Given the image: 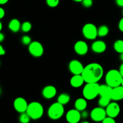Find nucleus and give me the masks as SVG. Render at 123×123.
<instances>
[{"label":"nucleus","mask_w":123,"mask_h":123,"mask_svg":"<svg viewBox=\"0 0 123 123\" xmlns=\"http://www.w3.org/2000/svg\"><path fill=\"white\" fill-rule=\"evenodd\" d=\"M74 50L78 55L83 56L87 54L88 51V46L84 41L79 40L74 44Z\"/></svg>","instance_id":"obj_13"},{"label":"nucleus","mask_w":123,"mask_h":123,"mask_svg":"<svg viewBox=\"0 0 123 123\" xmlns=\"http://www.w3.org/2000/svg\"><path fill=\"white\" fill-rule=\"evenodd\" d=\"M81 2L82 6L85 8H90L92 6V4H93L92 0H83Z\"/></svg>","instance_id":"obj_28"},{"label":"nucleus","mask_w":123,"mask_h":123,"mask_svg":"<svg viewBox=\"0 0 123 123\" xmlns=\"http://www.w3.org/2000/svg\"><path fill=\"white\" fill-rule=\"evenodd\" d=\"M84 66L80 61L78 60H73L68 64V69L73 74H82Z\"/></svg>","instance_id":"obj_10"},{"label":"nucleus","mask_w":123,"mask_h":123,"mask_svg":"<svg viewBox=\"0 0 123 123\" xmlns=\"http://www.w3.org/2000/svg\"><path fill=\"white\" fill-rule=\"evenodd\" d=\"M100 85L98 83H86L82 90V94L88 100H92L99 96Z\"/></svg>","instance_id":"obj_3"},{"label":"nucleus","mask_w":123,"mask_h":123,"mask_svg":"<svg viewBox=\"0 0 123 123\" xmlns=\"http://www.w3.org/2000/svg\"><path fill=\"white\" fill-rule=\"evenodd\" d=\"M81 117L83 119L87 118L89 117L88 112L86 111H85V110L82 111L81 112Z\"/></svg>","instance_id":"obj_30"},{"label":"nucleus","mask_w":123,"mask_h":123,"mask_svg":"<svg viewBox=\"0 0 123 123\" xmlns=\"http://www.w3.org/2000/svg\"><path fill=\"white\" fill-rule=\"evenodd\" d=\"M109 28L106 25H101L98 28V36L100 37H104L109 33Z\"/></svg>","instance_id":"obj_22"},{"label":"nucleus","mask_w":123,"mask_h":123,"mask_svg":"<svg viewBox=\"0 0 123 123\" xmlns=\"http://www.w3.org/2000/svg\"><path fill=\"white\" fill-rule=\"evenodd\" d=\"M6 54V50L3 48L2 45H0V55H4Z\"/></svg>","instance_id":"obj_34"},{"label":"nucleus","mask_w":123,"mask_h":123,"mask_svg":"<svg viewBox=\"0 0 123 123\" xmlns=\"http://www.w3.org/2000/svg\"><path fill=\"white\" fill-rule=\"evenodd\" d=\"M32 28V25L28 21H25L21 25V30L24 32H28L31 31Z\"/></svg>","instance_id":"obj_25"},{"label":"nucleus","mask_w":123,"mask_h":123,"mask_svg":"<svg viewBox=\"0 0 123 123\" xmlns=\"http://www.w3.org/2000/svg\"><path fill=\"white\" fill-rule=\"evenodd\" d=\"M2 29V24L1 22H0V31H1Z\"/></svg>","instance_id":"obj_39"},{"label":"nucleus","mask_w":123,"mask_h":123,"mask_svg":"<svg viewBox=\"0 0 123 123\" xmlns=\"http://www.w3.org/2000/svg\"><path fill=\"white\" fill-rule=\"evenodd\" d=\"M66 118L69 123H78L82 118L81 112L75 108L70 109L66 114Z\"/></svg>","instance_id":"obj_12"},{"label":"nucleus","mask_w":123,"mask_h":123,"mask_svg":"<svg viewBox=\"0 0 123 123\" xmlns=\"http://www.w3.org/2000/svg\"><path fill=\"white\" fill-rule=\"evenodd\" d=\"M90 117L95 122H102L107 117L106 109L103 107L98 106L92 109L90 114Z\"/></svg>","instance_id":"obj_7"},{"label":"nucleus","mask_w":123,"mask_h":123,"mask_svg":"<svg viewBox=\"0 0 123 123\" xmlns=\"http://www.w3.org/2000/svg\"><path fill=\"white\" fill-rule=\"evenodd\" d=\"M107 45L103 40H96L91 44V49L96 54H102L106 50Z\"/></svg>","instance_id":"obj_16"},{"label":"nucleus","mask_w":123,"mask_h":123,"mask_svg":"<svg viewBox=\"0 0 123 123\" xmlns=\"http://www.w3.org/2000/svg\"></svg>","instance_id":"obj_42"},{"label":"nucleus","mask_w":123,"mask_h":123,"mask_svg":"<svg viewBox=\"0 0 123 123\" xmlns=\"http://www.w3.org/2000/svg\"><path fill=\"white\" fill-rule=\"evenodd\" d=\"M104 74L102 65L96 62L88 64L84 67L82 75L85 83H98Z\"/></svg>","instance_id":"obj_1"},{"label":"nucleus","mask_w":123,"mask_h":123,"mask_svg":"<svg viewBox=\"0 0 123 123\" xmlns=\"http://www.w3.org/2000/svg\"><path fill=\"white\" fill-rule=\"evenodd\" d=\"M107 116L115 118L120 114L121 111V108L118 103L115 101L111 102L106 108Z\"/></svg>","instance_id":"obj_9"},{"label":"nucleus","mask_w":123,"mask_h":123,"mask_svg":"<svg viewBox=\"0 0 123 123\" xmlns=\"http://www.w3.org/2000/svg\"><path fill=\"white\" fill-rule=\"evenodd\" d=\"M118 28L121 32H123V18L120 19L118 23Z\"/></svg>","instance_id":"obj_31"},{"label":"nucleus","mask_w":123,"mask_h":123,"mask_svg":"<svg viewBox=\"0 0 123 123\" xmlns=\"http://www.w3.org/2000/svg\"><path fill=\"white\" fill-rule=\"evenodd\" d=\"M85 82L82 74H73L70 80V85L73 88H79Z\"/></svg>","instance_id":"obj_18"},{"label":"nucleus","mask_w":123,"mask_h":123,"mask_svg":"<svg viewBox=\"0 0 123 123\" xmlns=\"http://www.w3.org/2000/svg\"><path fill=\"white\" fill-rule=\"evenodd\" d=\"M28 51L32 56L38 58L43 55L44 48L40 42L34 41L28 45Z\"/></svg>","instance_id":"obj_8"},{"label":"nucleus","mask_w":123,"mask_h":123,"mask_svg":"<svg viewBox=\"0 0 123 123\" xmlns=\"http://www.w3.org/2000/svg\"><path fill=\"white\" fill-rule=\"evenodd\" d=\"M112 88L106 84L100 85L99 96L100 98L111 100V94Z\"/></svg>","instance_id":"obj_15"},{"label":"nucleus","mask_w":123,"mask_h":123,"mask_svg":"<svg viewBox=\"0 0 123 123\" xmlns=\"http://www.w3.org/2000/svg\"><path fill=\"white\" fill-rule=\"evenodd\" d=\"M21 25L20 21L18 19H13L8 23V27L9 30L13 32H18L21 30Z\"/></svg>","instance_id":"obj_20"},{"label":"nucleus","mask_w":123,"mask_h":123,"mask_svg":"<svg viewBox=\"0 0 123 123\" xmlns=\"http://www.w3.org/2000/svg\"><path fill=\"white\" fill-rule=\"evenodd\" d=\"M4 38L5 36L2 33V32H1V33H0V42H2V41L4 40Z\"/></svg>","instance_id":"obj_36"},{"label":"nucleus","mask_w":123,"mask_h":123,"mask_svg":"<svg viewBox=\"0 0 123 123\" xmlns=\"http://www.w3.org/2000/svg\"><path fill=\"white\" fill-rule=\"evenodd\" d=\"M112 100L118 102L123 99V86L119 85L116 87L112 88L111 94Z\"/></svg>","instance_id":"obj_17"},{"label":"nucleus","mask_w":123,"mask_h":123,"mask_svg":"<svg viewBox=\"0 0 123 123\" xmlns=\"http://www.w3.org/2000/svg\"><path fill=\"white\" fill-rule=\"evenodd\" d=\"M70 100V96L67 93H61L58 96L57 98V102L60 103L63 105H66L67 103H69Z\"/></svg>","instance_id":"obj_21"},{"label":"nucleus","mask_w":123,"mask_h":123,"mask_svg":"<svg viewBox=\"0 0 123 123\" xmlns=\"http://www.w3.org/2000/svg\"><path fill=\"white\" fill-rule=\"evenodd\" d=\"M64 108L63 105L58 102L52 103L49 107L48 110V115L52 120H57L61 118L64 114Z\"/></svg>","instance_id":"obj_5"},{"label":"nucleus","mask_w":123,"mask_h":123,"mask_svg":"<svg viewBox=\"0 0 123 123\" xmlns=\"http://www.w3.org/2000/svg\"><path fill=\"white\" fill-rule=\"evenodd\" d=\"M57 93L56 88L53 85H47L44 86L42 91V96L46 99H51L54 98Z\"/></svg>","instance_id":"obj_14"},{"label":"nucleus","mask_w":123,"mask_h":123,"mask_svg":"<svg viewBox=\"0 0 123 123\" xmlns=\"http://www.w3.org/2000/svg\"><path fill=\"white\" fill-rule=\"evenodd\" d=\"M31 119V117L26 112L21 113L19 117V120L21 123H28Z\"/></svg>","instance_id":"obj_24"},{"label":"nucleus","mask_w":123,"mask_h":123,"mask_svg":"<svg viewBox=\"0 0 123 123\" xmlns=\"http://www.w3.org/2000/svg\"><path fill=\"white\" fill-rule=\"evenodd\" d=\"M47 5L49 7L54 8L58 6V5L60 3V0H46Z\"/></svg>","instance_id":"obj_27"},{"label":"nucleus","mask_w":123,"mask_h":123,"mask_svg":"<svg viewBox=\"0 0 123 123\" xmlns=\"http://www.w3.org/2000/svg\"><path fill=\"white\" fill-rule=\"evenodd\" d=\"M119 71H120V73H121V75H122L123 77V62H122V64H121V66H120V68H119Z\"/></svg>","instance_id":"obj_35"},{"label":"nucleus","mask_w":123,"mask_h":123,"mask_svg":"<svg viewBox=\"0 0 123 123\" xmlns=\"http://www.w3.org/2000/svg\"><path fill=\"white\" fill-rule=\"evenodd\" d=\"M123 76L119 70L111 69L108 71L105 76L106 84L112 88L116 87L121 85Z\"/></svg>","instance_id":"obj_2"},{"label":"nucleus","mask_w":123,"mask_h":123,"mask_svg":"<svg viewBox=\"0 0 123 123\" xmlns=\"http://www.w3.org/2000/svg\"><path fill=\"white\" fill-rule=\"evenodd\" d=\"M121 85L123 86V80H122V82H121Z\"/></svg>","instance_id":"obj_41"},{"label":"nucleus","mask_w":123,"mask_h":123,"mask_svg":"<svg viewBox=\"0 0 123 123\" xmlns=\"http://www.w3.org/2000/svg\"><path fill=\"white\" fill-rule=\"evenodd\" d=\"M114 49L117 52L121 54L123 52V40L119 39L115 41L114 43Z\"/></svg>","instance_id":"obj_23"},{"label":"nucleus","mask_w":123,"mask_h":123,"mask_svg":"<svg viewBox=\"0 0 123 123\" xmlns=\"http://www.w3.org/2000/svg\"><path fill=\"white\" fill-rule=\"evenodd\" d=\"M5 16V10L2 7H0V18L2 19Z\"/></svg>","instance_id":"obj_32"},{"label":"nucleus","mask_w":123,"mask_h":123,"mask_svg":"<svg viewBox=\"0 0 123 123\" xmlns=\"http://www.w3.org/2000/svg\"><path fill=\"white\" fill-rule=\"evenodd\" d=\"M103 123H116V121L114 119V118L111 117L107 116L104 120L102 121Z\"/></svg>","instance_id":"obj_29"},{"label":"nucleus","mask_w":123,"mask_h":123,"mask_svg":"<svg viewBox=\"0 0 123 123\" xmlns=\"http://www.w3.org/2000/svg\"><path fill=\"white\" fill-rule=\"evenodd\" d=\"M21 42L24 45H29L32 42L31 38L29 36H23L21 38Z\"/></svg>","instance_id":"obj_26"},{"label":"nucleus","mask_w":123,"mask_h":123,"mask_svg":"<svg viewBox=\"0 0 123 123\" xmlns=\"http://www.w3.org/2000/svg\"><path fill=\"white\" fill-rule=\"evenodd\" d=\"M73 1H75V2H82L83 0H73Z\"/></svg>","instance_id":"obj_40"},{"label":"nucleus","mask_w":123,"mask_h":123,"mask_svg":"<svg viewBox=\"0 0 123 123\" xmlns=\"http://www.w3.org/2000/svg\"><path fill=\"white\" fill-rule=\"evenodd\" d=\"M82 32L84 37L90 40H95L98 36V28L94 24L91 23H88L84 25Z\"/></svg>","instance_id":"obj_6"},{"label":"nucleus","mask_w":123,"mask_h":123,"mask_svg":"<svg viewBox=\"0 0 123 123\" xmlns=\"http://www.w3.org/2000/svg\"><path fill=\"white\" fill-rule=\"evenodd\" d=\"M120 60H121V61H122V62H123V53H121V54H120Z\"/></svg>","instance_id":"obj_38"},{"label":"nucleus","mask_w":123,"mask_h":123,"mask_svg":"<svg viewBox=\"0 0 123 123\" xmlns=\"http://www.w3.org/2000/svg\"><path fill=\"white\" fill-rule=\"evenodd\" d=\"M116 4L119 7H123V0H115Z\"/></svg>","instance_id":"obj_33"},{"label":"nucleus","mask_w":123,"mask_h":123,"mask_svg":"<svg viewBox=\"0 0 123 123\" xmlns=\"http://www.w3.org/2000/svg\"><path fill=\"white\" fill-rule=\"evenodd\" d=\"M87 100L84 98H79L74 102V108L80 112L85 110L87 108Z\"/></svg>","instance_id":"obj_19"},{"label":"nucleus","mask_w":123,"mask_h":123,"mask_svg":"<svg viewBox=\"0 0 123 123\" xmlns=\"http://www.w3.org/2000/svg\"><path fill=\"white\" fill-rule=\"evenodd\" d=\"M26 112L32 120H37L43 115L44 108L40 102H32L29 103Z\"/></svg>","instance_id":"obj_4"},{"label":"nucleus","mask_w":123,"mask_h":123,"mask_svg":"<svg viewBox=\"0 0 123 123\" xmlns=\"http://www.w3.org/2000/svg\"><path fill=\"white\" fill-rule=\"evenodd\" d=\"M28 105L27 101L21 97H17L13 102V106L14 109L20 114L26 112Z\"/></svg>","instance_id":"obj_11"},{"label":"nucleus","mask_w":123,"mask_h":123,"mask_svg":"<svg viewBox=\"0 0 123 123\" xmlns=\"http://www.w3.org/2000/svg\"><path fill=\"white\" fill-rule=\"evenodd\" d=\"M8 1V0H0V4L3 5L7 3Z\"/></svg>","instance_id":"obj_37"}]
</instances>
